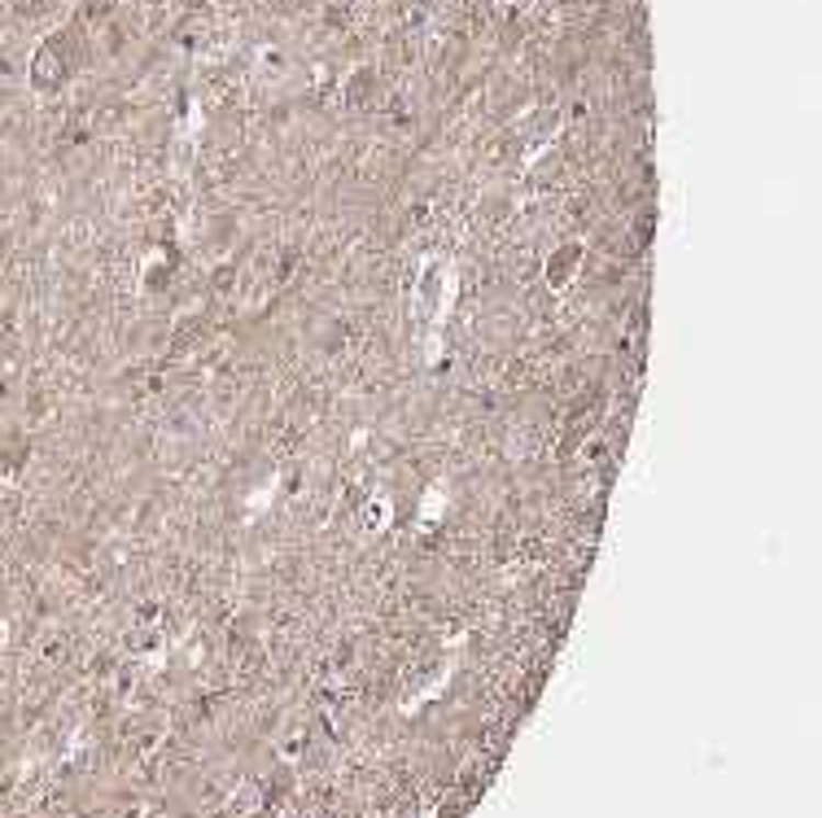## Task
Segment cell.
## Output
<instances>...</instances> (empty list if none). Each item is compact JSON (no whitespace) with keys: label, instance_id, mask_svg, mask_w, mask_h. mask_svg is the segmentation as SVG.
Segmentation results:
<instances>
[{"label":"cell","instance_id":"obj_2","mask_svg":"<svg viewBox=\"0 0 822 818\" xmlns=\"http://www.w3.org/2000/svg\"><path fill=\"white\" fill-rule=\"evenodd\" d=\"M582 263H586V246H582V241H560V246L543 259V281H547V289H569L573 276L582 272Z\"/></svg>","mask_w":822,"mask_h":818},{"label":"cell","instance_id":"obj_1","mask_svg":"<svg viewBox=\"0 0 822 818\" xmlns=\"http://www.w3.org/2000/svg\"><path fill=\"white\" fill-rule=\"evenodd\" d=\"M83 66V44L70 26H57L48 31L35 48H31V61H26V83L31 92L39 96H57L61 88H70V79L79 75Z\"/></svg>","mask_w":822,"mask_h":818},{"label":"cell","instance_id":"obj_4","mask_svg":"<svg viewBox=\"0 0 822 818\" xmlns=\"http://www.w3.org/2000/svg\"><path fill=\"white\" fill-rule=\"evenodd\" d=\"M652 237H657V206H643L635 215V250H648Z\"/></svg>","mask_w":822,"mask_h":818},{"label":"cell","instance_id":"obj_3","mask_svg":"<svg viewBox=\"0 0 822 818\" xmlns=\"http://www.w3.org/2000/svg\"><path fill=\"white\" fill-rule=\"evenodd\" d=\"M346 101H351L355 110H373V105H381V79H377L373 70H355L351 83H346Z\"/></svg>","mask_w":822,"mask_h":818}]
</instances>
